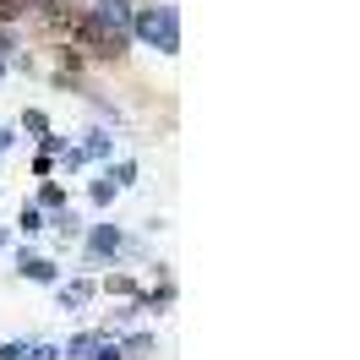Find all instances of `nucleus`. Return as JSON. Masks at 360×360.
I'll return each instance as SVG.
<instances>
[{
  "label": "nucleus",
  "mask_w": 360,
  "mask_h": 360,
  "mask_svg": "<svg viewBox=\"0 0 360 360\" xmlns=\"http://www.w3.org/2000/svg\"><path fill=\"white\" fill-rule=\"evenodd\" d=\"M82 153H93V158H104V153H110V136H88V148H82Z\"/></svg>",
  "instance_id": "obj_15"
},
{
  "label": "nucleus",
  "mask_w": 360,
  "mask_h": 360,
  "mask_svg": "<svg viewBox=\"0 0 360 360\" xmlns=\"http://www.w3.org/2000/svg\"><path fill=\"white\" fill-rule=\"evenodd\" d=\"M60 355H71V360H120V349H115V338H104V333H77Z\"/></svg>",
  "instance_id": "obj_3"
},
{
  "label": "nucleus",
  "mask_w": 360,
  "mask_h": 360,
  "mask_svg": "<svg viewBox=\"0 0 360 360\" xmlns=\"http://www.w3.org/2000/svg\"><path fill=\"white\" fill-rule=\"evenodd\" d=\"M22 349H27V344H0V360H17Z\"/></svg>",
  "instance_id": "obj_16"
},
{
  "label": "nucleus",
  "mask_w": 360,
  "mask_h": 360,
  "mask_svg": "<svg viewBox=\"0 0 360 360\" xmlns=\"http://www.w3.org/2000/svg\"><path fill=\"white\" fill-rule=\"evenodd\" d=\"M115 191H120V186H115L110 175H104L98 186H93V202H98V207H104V202H115Z\"/></svg>",
  "instance_id": "obj_11"
},
{
  "label": "nucleus",
  "mask_w": 360,
  "mask_h": 360,
  "mask_svg": "<svg viewBox=\"0 0 360 360\" xmlns=\"http://www.w3.org/2000/svg\"><path fill=\"white\" fill-rule=\"evenodd\" d=\"M71 33H77V44L93 49L98 60H120V55H126V33H120V27H110L104 17H93V11H88V17L77 11V17H71Z\"/></svg>",
  "instance_id": "obj_1"
},
{
  "label": "nucleus",
  "mask_w": 360,
  "mask_h": 360,
  "mask_svg": "<svg viewBox=\"0 0 360 360\" xmlns=\"http://www.w3.org/2000/svg\"><path fill=\"white\" fill-rule=\"evenodd\" d=\"M88 300H93V284H88V278H77V284H60V306H66V311H82Z\"/></svg>",
  "instance_id": "obj_8"
},
{
  "label": "nucleus",
  "mask_w": 360,
  "mask_h": 360,
  "mask_svg": "<svg viewBox=\"0 0 360 360\" xmlns=\"http://www.w3.org/2000/svg\"><path fill=\"white\" fill-rule=\"evenodd\" d=\"M136 27V39H148L153 49H164V55H175L180 49V17H175V6H142L131 17Z\"/></svg>",
  "instance_id": "obj_2"
},
{
  "label": "nucleus",
  "mask_w": 360,
  "mask_h": 360,
  "mask_svg": "<svg viewBox=\"0 0 360 360\" xmlns=\"http://www.w3.org/2000/svg\"><path fill=\"white\" fill-rule=\"evenodd\" d=\"M22 126H27V131H33V136H49V120H44V115H39V110H27V115H22Z\"/></svg>",
  "instance_id": "obj_12"
},
{
  "label": "nucleus",
  "mask_w": 360,
  "mask_h": 360,
  "mask_svg": "<svg viewBox=\"0 0 360 360\" xmlns=\"http://www.w3.org/2000/svg\"><path fill=\"white\" fill-rule=\"evenodd\" d=\"M39 202H44V207H60V202H66V191H60V186H44V191H39Z\"/></svg>",
  "instance_id": "obj_14"
},
{
  "label": "nucleus",
  "mask_w": 360,
  "mask_h": 360,
  "mask_svg": "<svg viewBox=\"0 0 360 360\" xmlns=\"http://www.w3.org/2000/svg\"><path fill=\"white\" fill-rule=\"evenodd\" d=\"M110 180H115V186H131V180H136V164H131V158H120V164L110 169Z\"/></svg>",
  "instance_id": "obj_10"
},
{
  "label": "nucleus",
  "mask_w": 360,
  "mask_h": 360,
  "mask_svg": "<svg viewBox=\"0 0 360 360\" xmlns=\"http://www.w3.org/2000/svg\"><path fill=\"white\" fill-rule=\"evenodd\" d=\"M120 246H126V235H120L115 224H98V229L88 235V251H93V257H115Z\"/></svg>",
  "instance_id": "obj_4"
},
{
  "label": "nucleus",
  "mask_w": 360,
  "mask_h": 360,
  "mask_svg": "<svg viewBox=\"0 0 360 360\" xmlns=\"http://www.w3.org/2000/svg\"><path fill=\"white\" fill-rule=\"evenodd\" d=\"M115 349H120L126 360H148V355L158 349V338H153V333H131V338H120Z\"/></svg>",
  "instance_id": "obj_7"
},
{
  "label": "nucleus",
  "mask_w": 360,
  "mask_h": 360,
  "mask_svg": "<svg viewBox=\"0 0 360 360\" xmlns=\"http://www.w3.org/2000/svg\"><path fill=\"white\" fill-rule=\"evenodd\" d=\"M17 268H22V278H33V284H55V262H49V257L22 251V257H17Z\"/></svg>",
  "instance_id": "obj_5"
},
{
  "label": "nucleus",
  "mask_w": 360,
  "mask_h": 360,
  "mask_svg": "<svg viewBox=\"0 0 360 360\" xmlns=\"http://www.w3.org/2000/svg\"><path fill=\"white\" fill-rule=\"evenodd\" d=\"M22 360H60V349L55 344H33V349H22Z\"/></svg>",
  "instance_id": "obj_13"
},
{
  "label": "nucleus",
  "mask_w": 360,
  "mask_h": 360,
  "mask_svg": "<svg viewBox=\"0 0 360 360\" xmlns=\"http://www.w3.org/2000/svg\"><path fill=\"white\" fill-rule=\"evenodd\" d=\"M17 229H22V235H39V229H44V213H39V207H22V213H17Z\"/></svg>",
  "instance_id": "obj_9"
},
{
  "label": "nucleus",
  "mask_w": 360,
  "mask_h": 360,
  "mask_svg": "<svg viewBox=\"0 0 360 360\" xmlns=\"http://www.w3.org/2000/svg\"><path fill=\"white\" fill-rule=\"evenodd\" d=\"M93 17H104L110 27L126 33V27H131V0H98V6H93Z\"/></svg>",
  "instance_id": "obj_6"
},
{
  "label": "nucleus",
  "mask_w": 360,
  "mask_h": 360,
  "mask_svg": "<svg viewBox=\"0 0 360 360\" xmlns=\"http://www.w3.org/2000/svg\"><path fill=\"white\" fill-rule=\"evenodd\" d=\"M0 246H6V229H0Z\"/></svg>",
  "instance_id": "obj_18"
},
{
  "label": "nucleus",
  "mask_w": 360,
  "mask_h": 360,
  "mask_svg": "<svg viewBox=\"0 0 360 360\" xmlns=\"http://www.w3.org/2000/svg\"><path fill=\"white\" fill-rule=\"evenodd\" d=\"M6 148H11V131H6V126H0V153H6Z\"/></svg>",
  "instance_id": "obj_17"
}]
</instances>
